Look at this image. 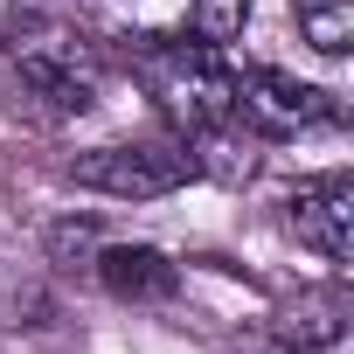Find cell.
Returning a JSON list of instances; mask_svg holds the SVG:
<instances>
[{
  "instance_id": "cell-6",
  "label": "cell",
  "mask_w": 354,
  "mask_h": 354,
  "mask_svg": "<svg viewBox=\"0 0 354 354\" xmlns=\"http://www.w3.org/2000/svg\"><path fill=\"white\" fill-rule=\"evenodd\" d=\"M285 223L299 230L306 250H319L333 271L354 264V174H313V181H299L285 195Z\"/></svg>"
},
{
  "instance_id": "cell-3",
  "label": "cell",
  "mask_w": 354,
  "mask_h": 354,
  "mask_svg": "<svg viewBox=\"0 0 354 354\" xmlns=\"http://www.w3.org/2000/svg\"><path fill=\"white\" fill-rule=\"evenodd\" d=\"M250 21V0H97V42L160 49V42H202L230 49Z\"/></svg>"
},
{
  "instance_id": "cell-1",
  "label": "cell",
  "mask_w": 354,
  "mask_h": 354,
  "mask_svg": "<svg viewBox=\"0 0 354 354\" xmlns=\"http://www.w3.org/2000/svg\"><path fill=\"white\" fill-rule=\"evenodd\" d=\"M132 84L146 91V104L160 111L167 132H216L236 118V63L230 49H202V42H160V49H132Z\"/></svg>"
},
{
  "instance_id": "cell-10",
  "label": "cell",
  "mask_w": 354,
  "mask_h": 354,
  "mask_svg": "<svg viewBox=\"0 0 354 354\" xmlns=\"http://www.w3.org/2000/svg\"><path fill=\"white\" fill-rule=\"evenodd\" d=\"M35 21H49V8H42V0H0V49H8V42H21Z\"/></svg>"
},
{
  "instance_id": "cell-4",
  "label": "cell",
  "mask_w": 354,
  "mask_h": 354,
  "mask_svg": "<svg viewBox=\"0 0 354 354\" xmlns=\"http://www.w3.org/2000/svg\"><path fill=\"white\" fill-rule=\"evenodd\" d=\"M63 174H70L77 188H91V195H111V202H160V195H174V188L202 181V174H195V146H188L181 132L91 146V153H77Z\"/></svg>"
},
{
  "instance_id": "cell-2",
  "label": "cell",
  "mask_w": 354,
  "mask_h": 354,
  "mask_svg": "<svg viewBox=\"0 0 354 354\" xmlns=\"http://www.w3.org/2000/svg\"><path fill=\"white\" fill-rule=\"evenodd\" d=\"M15 104H35L42 118H84L104 91V42L63 21H35L21 42H8Z\"/></svg>"
},
{
  "instance_id": "cell-11",
  "label": "cell",
  "mask_w": 354,
  "mask_h": 354,
  "mask_svg": "<svg viewBox=\"0 0 354 354\" xmlns=\"http://www.w3.org/2000/svg\"><path fill=\"white\" fill-rule=\"evenodd\" d=\"M84 250H97V230H91V223H56V230H49V257H56V264H70V257H84Z\"/></svg>"
},
{
  "instance_id": "cell-7",
  "label": "cell",
  "mask_w": 354,
  "mask_h": 354,
  "mask_svg": "<svg viewBox=\"0 0 354 354\" xmlns=\"http://www.w3.org/2000/svg\"><path fill=\"white\" fill-rule=\"evenodd\" d=\"M91 271L118 306H167L181 292V264L167 250H153V243H97Z\"/></svg>"
},
{
  "instance_id": "cell-8",
  "label": "cell",
  "mask_w": 354,
  "mask_h": 354,
  "mask_svg": "<svg viewBox=\"0 0 354 354\" xmlns=\"http://www.w3.org/2000/svg\"><path fill=\"white\" fill-rule=\"evenodd\" d=\"M278 347L285 354H354V299L347 285H313L299 292V306L278 319Z\"/></svg>"
},
{
  "instance_id": "cell-5",
  "label": "cell",
  "mask_w": 354,
  "mask_h": 354,
  "mask_svg": "<svg viewBox=\"0 0 354 354\" xmlns=\"http://www.w3.org/2000/svg\"><path fill=\"white\" fill-rule=\"evenodd\" d=\"M347 104L319 84H299L271 63L257 70H236V125L257 132V139H292V132H319V125H340Z\"/></svg>"
},
{
  "instance_id": "cell-9",
  "label": "cell",
  "mask_w": 354,
  "mask_h": 354,
  "mask_svg": "<svg viewBox=\"0 0 354 354\" xmlns=\"http://www.w3.org/2000/svg\"><path fill=\"white\" fill-rule=\"evenodd\" d=\"M292 15H299V35L319 56H347L354 49V0H292Z\"/></svg>"
}]
</instances>
